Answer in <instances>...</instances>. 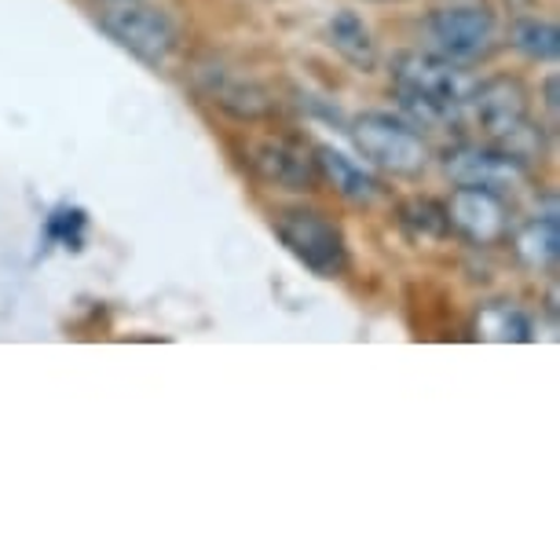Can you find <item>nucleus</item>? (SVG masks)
I'll return each instance as SVG.
<instances>
[{"mask_svg":"<svg viewBox=\"0 0 560 560\" xmlns=\"http://www.w3.org/2000/svg\"><path fill=\"white\" fill-rule=\"evenodd\" d=\"M396 89L418 118L447 121L465 103V81L451 59L436 56H399L396 59Z\"/></svg>","mask_w":560,"mask_h":560,"instance_id":"f257e3e1","label":"nucleus"},{"mask_svg":"<svg viewBox=\"0 0 560 560\" xmlns=\"http://www.w3.org/2000/svg\"><path fill=\"white\" fill-rule=\"evenodd\" d=\"M275 231H279L282 246H287L312 275L334 279V275L345 271V238L323 213H312V209H287V213L275 220Z\"/></svg>","mask_w":560,"mask_h":560,"instance_id":"f03ea898","label":"nucleus"},{"mask_svg":"<svg viewBox=\"0 0 560 560\" xmlns=\"http://www.w3.org/2000/svg\"><path fill=\"white\" fill-rule=\"evenodd\" d=\"M359 154L370 158L377 168L396 176H418L425 168V143L410 125L388 118V114H363L352 129Z\"/></svg>","mask_w":560,"mask_h":560,"instance_id":"7ed1b4c3","label":"nucleus"},{"mask_svg":"<svg viewBox=\"0 0 560 560\" xmlns=\"http://www.w3.org/2000/svg\"><path fill=\"white\" fill-rule=\"evenodd\" d=\"M103 30L147 67H165L176 51V23L158 8H110L103 15Z\"/></svg>","mask_w":560,"mask_h":560,"instance_id":"20e7f679","label":"nucleus"},{"mask_svg":"<svg viewBox=\"0 0 560 560\" xmlns=\"http://www.w3.org/2000/svg\"><path fill=\"white\" fill-rule=\"evenodd\" d=\"M429 37L443 59L472 62L494 45V19L483 8H440L429 19Z\"/></svg>","mask_w":560,"mask_h":560,"instance_id":"39448f33","label":"nucleus"},{"mask_svg":"<svg viewBox=\"0 0 560 560\" xmlns=\"http://www.w3.org/2000/svg\"><path fill=\"white\" fill-rule=\"evenodd\" d=\"M443 209H447L451 228H458L477 246H491L505 235V202L491 187L458 184V191L451 195V206Z\"/></svg>","mask_w":560,"mask_h":560,"instance_id":"423d86ee","label":"nucleus"},{"mask_svg":"<svg viewBox=\"0 0 560 560\" xmlns=\"http://www.w3.org/2000/svg\"><path fill=\"white\" fill-rule=\"evenodd\" d=\"M249 168L279 191H312L319 179L315 158L290 140H257L249 147Z\"/></svg>","mask_w":560,"mask_h":560,"instance_id":"0eeeda50","label":"nucleus"},{"mask_svg":"<svg viewBox=\"0 0 560 560\" xmlns=\"http://www.w3.org/2000/svg\"><path fill=\"white\" fill-rule=\"evenodd\" d=\"M472 103H477L480 125L499 143H505V154H510V143L527 129L524 89L516 81H510V78H494V81H483L480 89L472 92Z\"/></svg>","mask_w":560,"mask_h":560,"instance_id":"6e6552de","label":"nucleus"},{"mask_svg":"<svg viewBox=\"0 0 560 560\" xmlns=\"http://www.w3.org/2000/svg\"><path fill=\"white\" fill-rule=\"evenodd\" d=\"M198 89L206 92L209 103H217L220 110H228L231 118H238V121L264 118V114L271 110L268 92H264L249 73L228 70V67H220V62L198 70Z\"/></svg>","mask_w":560,"mask_h":560,"instance_id":"1a4fd4ad","label":"nucleus"},{"mask_svg":"<svg viewBox=\"0 0 560 560\" xmlns=\"http://www.w3.org/2000/svg\"><path fill=\"white\" fill-rule=\"evenodd\" d=\"M447 173L458 184H477L499 191L505 179L521 176V162L505 151H480V147H462L458 154L447 158Z\"/></svg>","mask_w":560,"mask_h":560,"instance_id":"9d476101","label":"nucleus"},{"mask_svg":"<svg viewBox=\"0 0 560 560\" xmlns=\"http://www.w3.org/2000/svg\"><path fill=\"white\" fill-rule=\"evenodd\" d=\"M315 168L330 179V187L348 202H374L377 198V179L363 173L352 158H345L341 151H334V147H319L315 151Z\"/></svg>","mask_w":560,"mask_h":560,"instance_id":"9b49d317","label":"nucleus"},{"mask_svg":"<svg viewBox=\"0 0 560 560\" xmlns=\"http://www.w3.org/2000/svg\"><path fill=\"white\" fill-rule=\"evenodd\" d=\"M326 37H330V48L341 56L345 62H352L355 70H374L377 67V45L370 37L366 23L355 12H337L326 26Z\"/></svg>","mask_w":560,"mask_h":560,"instance_id":"f8f14e48","label":"nucleus"},{"mask_svg":"<svg viewBox=\"0 0 560 560\" xmlns=\"http://www.w3.org/2000/svg\"><path fill=\"white\" fill-rule=\"evenodd\" d=\"M516 253H521L524 264H532V268H549V264L557 260L560 253V228H557V217H538L532 220L521 238H516Z\"/></svg>","mask_w":560,"mask_h":560,"instance_id":"ddd939ff","label":"nucleus"},{"mask_svg":"<svg viewBox=\"0 0 560 560\" xmlns=\"http://www.w3.org/2000/svg\"><path fill=\"white\" fill-rule=\"evenodd\" d=\"M477 330L480 337H488V341H532V323H527V315L510 308V304H491V308H483Z\"/></svg>","mask_w":560,"mask_h":560,"instance_id":"4468645a","label":"nucleus"},{"mask_svg":"<svg viewBox=\"0 0 560 560\" xmlns=\"http://www.w3.org/2000/svg\"><path fill=\"white\" fill-rule=\"evenodd\" d=\"M399 220L404 228L410 231V238H421V242H432V238H443L451 231V220H447V209L440 202H429V198H415L399 209Z\"/></svg>","mask_w":560,"mask_h":560,"instance_id":"2eb2a0df","label":"nucleus"},{"mask_svg":"<svg viewBox=\"0 0 560 560\" xmlns=\"http://www.w3.org/2000/svg\"><path fill=\"white\" fill-rule=\"evenodd\" d=\"M516 48L524 51L527 59H538V62H553L557 59V51H560V34H557V26L553 23H521L516 26Z\"/></svg>","mask_w":560,"mask_h":560,"instance_id":"dca6fc26","label":"nucleus"},{"mask_svg":"<svg viewBox=\"0 0 560 560\" xmlns=\"http://www.w3.org/2000/svg\"><path fill=\"white\" fill-rule=\"evenodd\" d=\"M81 231H84L81 209H56V213L48 217V238L62 242L67 249H81Z\"/></svg>","mask_w":560,"mask_h":560,"instance_id":"f3484780","label":"nucleus"},{"mask_svg":"<svg viewBox=\"0 0 560 560\" xmlns=\"http://www.w3.org/2000/svg\"><path fill=\"white\" fill-rule=\"evenodd\" d=\"M546 107L557 114V81L549 78V84H546Z\"/></svg>","mask_w":560,"mask_h":560,"instance_id":"a211bd4d","label":"nucleus"}]
</instances>
